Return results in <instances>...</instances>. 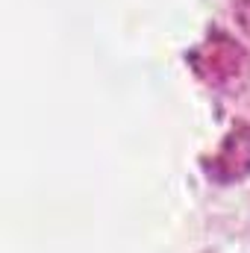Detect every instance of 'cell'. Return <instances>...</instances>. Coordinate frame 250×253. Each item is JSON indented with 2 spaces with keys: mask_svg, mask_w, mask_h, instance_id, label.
<instances>
[{
  "mask_svg": "<svg viewBox=\"0 0 250 253\" xmlns=\"http://www.w3.org/2000/svg\"><path fill=\"white\" fill-rule=\"evenodd\" d=\"M250 174V126L245 121L233 126L209 162V180L239 183Z\"/></svg>",
  "mask_w": 250,
  "mask_h": 253,
  "instance_id": "cell-1",
  "label": "cell"
},
{
  "mask_svg": "<svg viewBox=\"0 0 250 253\" xmlns=\"http://www.w3.org/2000/svg\"><path fill=\"white\" fill-rule=\"evenodd\" d=\"M236 18H239L242 30L250 36V0H236Z\"/></svg>",
  "mask_w": 250,
  "mask_h": 253,
  "instance_id": "cell-3",
  "label": "cell"
},
{
  "mask_svg": "<svg viewBox=\"0 0 250 253\" xmlns=\"http://www.w3.org/2000/svg\"><path fill=\"white\" fill-rule=\"evenodd\" d=\"M203 62H209V68H203V71H197V74H200L206 83L221 85L224 80L239 77V68L245 62V53H242V47H239L236 42L227 39V44H224V36H215V39H209V42L194 53V65H203Z\"/></svg>",
  "mask_w": 250,
  "mask_h": 253,
  "instance_id": "cell-2",
  "label": "cell"
}]
</instances>
